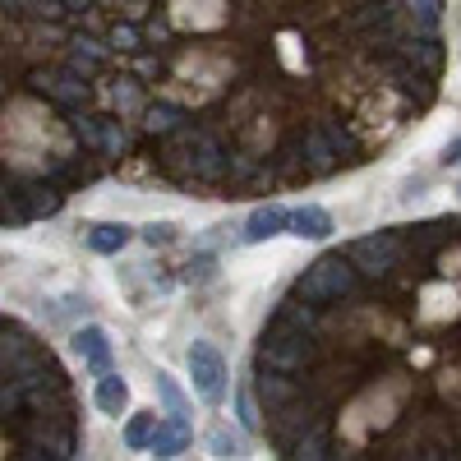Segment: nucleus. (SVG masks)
Instances as JSON below:
<instances>
[{
  "label": "nucleus",
  "mask_w": 461,
  "mask_h": 461,
  "mask_svg": "<svg viewBox=\"0 0 461 461\" xmlns=\"http://www.w3.org/2000/svg\"><path fill=\"white\" fill-rule=\"evenodd\" d=\"M254 393H258L263 411H277V406H286V402H295V397L304 393V383H300L295 374H282V369H263V365H258Z\"/></svg>",
  "instance_id": "nucleus-6"
},
{
  "label": "nucleus",
  "mask_w": 461,
  "mask_h": 461,
  "mask_svg": "<svg viewBox=\"0 0 461 461\" xmlns=\"http://www.w3.org/2000/svg\"><path fill=\"white\" fill-rule=\"evenodd\" d=\"M19 199H23L28 217H51V212H60V203H65V199L56 194V185H23Z\"/></svg>",
  "instance_id": "nucleus-17"
},
{
  "label": "nucleus",
  "mask_w": 461,
  "mask_h": 461,
  "mask_svg": "<svg viewBox=\"0 0 461 461\" xmlns=\"http://www.w3.org/2000/svg\"><path fill=\"white\" fill-rule=\"evenodd\" d=\"M360 291V273L346 254H323L319 263H310V273H300L295 295L314 300V304H332V300H351Z\"/></svg>",
  "instance_id": "nucleus-2"
},
{
  "label": "nucleus",
  "mask_w": 461,
  "mask_h": 461,
  "mask_svg": "<svg viewBox=\"0 0 461 461\" xmlns=\"http://www.w3.org/2000/svg\"><path fill=\"white\" fill-rule=\"evenodd\" d=\"M393 14H397V0H369V5L360 10V14H351V28H365V23H393Z\"/></svg>",
  "instance_id": "nucleus-25"
},
{
  "label": "nucleus",
  "mask_w": 461,
  "mask_h": 461,
  "mask_svg": "<svg viewBox=\"0 0 461 461\" xmlns=\"http://www.w3.org/2000/svg\"><path fill=\"white\" fill-rule=\"evenodd\" d=\"M319 360V346L304 328H282L267 323L263 341H258V365L263 369H282V374H310Z\"/></svg>",
  "instance_id": "nucleus-1"
},
{
  "label": "nucleus",
  "mask_w": 461,
  "mask_h": 461,
  "mask_svg": "<svg viewBox=\"0 0 461 461\" xmlns=\"http://www.w3.org/2000/svg\"><path fill=\"white\" fill-rule=\"evenodd\" d=\"M456 194H461V185H456Z\"/></svg>",
  "instance_id": "nucleus-35"
},
{
  "label": "nucleus",
  "mask_w": 461,
  "mask_h": 461,
  "mask_svg": "<svg viewBox=\"0 0 461 461\" xmlns=\"http://www.w3.org/2000/svg\"><path fill=\"white\" fill-rule=\"evenodd\" d=\"M300 143H304V158H310V171H314V176H328V171L337 167V148L328 143V134H323V130L304 134Z\"/></svg>",
  "instance_id": "nucleus-18"
},
{
  "label": "nucleus",
  "mask_w": 461,
  "mask_h": 461,
  "mask_svg": "<svg viewBox=\"0 0 461 461\" xmlns=\"http://www.w3.org/2000/svg\"><path fill=\"white\" fill-rule=\"evenodd\" d=\"M130 240H134V226H125V221H97L88 230V249L93 254H121Z\"/></svg>",
  "instance_id": "nucleus-12"
},
{
  "label": "nucleus",
  "mask_w": 461,
  "mask_h": 461,
  "mask_svg": "<svg viewBox=\"0 0 461 461\" xmlns=\"http://www.w3.org/2000/svg\"><path fill=\"white\" fill-rule=\"evenodd\" d=\"M346 258L356 263V273H360V277H383V273H393L397 258H402V236H397V230H378V236L351 240Z\"/></svg>",
  "instance_id": "nucleus-3"
},
{
  "label": "nucleus",
  "mask_w": 461,
  "mask_h": 461,
  "mask_svg": "<svg viewBox=\"0 0 461 461\" xmlns=\"http://www.w3.org/2000/svg\"><path fill=\"white\" fill-rule=\"evenodd\" d=\"M406 60L415 69H425V74H438L443 69V42H438L434 32H415V42L406 47Z\"/></svg>",
  "instance_id": "nucleus-16"
},
{
  "label": "nucleus",
  "mask_w": 461,
  "mask_h": 461,
  "mask_svg": "<svg viewBox=\"0 0 461 461\" xmlns=\"http://www.w3.org/2000/svg\"><path fill=\"white\" fill-rule=\"evenodd\" d=\"M411 19H415V32H434L443 19V0H411Z\"/></svg>",
  "instance_id": "nucleus-24"
},
{
  "label": "nucleus",
  "mask_w": 461,
  "mask_h": 461,
  "mask_svg": "<svg viewBox=\"0 0 461 461\" xmlns=\"http://www.w3.org/2000/svg\"><path fill=\"white\" fill-rule=\"evenodd\" d=\"M143 130L148 134H180L185 130V111L180 106H167V102L162 106H148L143 111Z\"/></svg>",
  "instance_id": "nucleus-19"
},
{
  "label": "nucleus",
  "mask_w": 461,
  "mask_h": 461,
  "mask_svg": "<svg viewBox=\"0 0 461 461\" xmlns=\"http://www.w3.org/2000/svg\"><path fill=\"white\" fill-rule=\"evenodd\" d=\"M158 397L167 402V415H171V420H189V402H185V393L176 388L171 374H158Z\"/></svg>",
  "instance_id": "nucleus-22"
},
{
  "label": "nucleus",
  "mask_w": 461,
  "mask_h": 461,
  "mask_svg": "<svg viewBox=\"0 0 461 461\" xmlns=\"http://www.w3.org/2000/svg\"><path fill=\"white\" fill-rule=\"evenodd\" d=\"M208 447H212V456H236V452H240V438L230 434L226 425H217V429L208 434Z\"/></svg>",
  "instance_id": "nucleus-26"
},
{
  "label": "nucleus",
  "mask_w": 461,
  "mask_h": 461,
  "mask_svg": "<svg viewBox=\"0 0 461 461\" xmlns=\"http://www.w3.org/2000/svg\"><path fill=\"white\" fill-rule=\"evenodd\" d=\"M32 84L42 93H51L56 102H65V106L88 102V79L79 69H47V74H32Z\"/></svg>",
  "instance_id": "nucleus-7"
},
{
  "label": "nucleus",
  "mask_w": 461,
  "mask_h": 461,
  "mask_svg": "<svg viewBox=\"0 0 461 461\" xmlns=\"http://www.w3.org/2000/svg\"><path fill=\"white\" fill-rule=\"evenodd\" d=\"M286 447V456H300V461H319V456H332V438H328V420L319 415V420H310L295 438H286L282 443Z\"/></svg>",
  "instance_id": "nucleus-10"
},
{
  "label": "nucleus",
  "mask_w": 461,
  "mask_h": 461,
  "mask_svg": "<svg viewBox=\"0 0 461 461\" xmlns=\"http://www.w3.org/2000/svg\"><path fill=\"white\" fill-rule=\"evenodd\" d=\"M143 240L148 245H171L176 240V226L171 221H152V226H143Z\"/></svg>",
  "instance_id": "nucleus-28"
},
{
  "label": "nucleus",
  "mask_w": 461,
  "mask_h": 461,
  "mask_svg": "<svg viewBox=\"0 0 461 461\" xmlns=\"http://www.w3.org/2000/svg\"><path fill=\"white\" fill-rule=\"evenodd\" d=\"M0 323H5V319H0Z\"/></svg>",
  "instance_id": "nucleus-36"
},
{
  "label": "nucleus",
  "mask_w": 461,
  "mask_h": 461,
  "mask_svg": "<svg viewBox=\"0 0 461 461\" xmlns=\"http://www.w3.org/2000/svg\"><path fill=\"white\" fill-rule=\"evenodd\" d=\"M189 374H194V388L208 406H221L226 397V360L212 341H194L189 346Z\"/></svg>",
  "instance_id": "nucleus-4"
},
{
  "label": "nucleus",
  "mask_w": 461,
  "mask_h": 461,
  "mask_svg": "<svg viewBox=\"0 0 461 461\" xmlns=\"http://www.w3.org/2000/svg\"><path fill=\"white\" fill-rule=\"evenodd\" d=\"M286 230H291V236H300V240H328V236H332V212L304 203V208L291 212V226H286Z\"/></svg>",
  "instance_id": "nucleus-11"
},
{
  "label": "nucleus",
  "mask_w": 461,
  "mask_h": 461,
  "mask_svg": "<svg viewBox=\"0 0 461 461\" xmlns=\"http://www.w3.org/2000/svg\"><path fill=\"white\" fill-rule=\"evenodd\" d=\"M323 134H328V143L337 148V158H351V152H356V143H351V134H346V130H337V125H323Z\"/></svg>",
  "instance_id": "nucleus-29"
},
{
  "label": "nucleus",
  "mask_w": 461,
  "mask_h": 461,
  "mask_svg": "<svg viewBox=\"0 0 461 461\" xmlns=\"http://www.w3.org/2000/svg\"><path fill=\"white\" fill-rule=\"evenodd\" d=\"M69 346H74V356H79L93 374H106L111 369V337H106V328L88 323V328H79V332L69 337Z\"/></svg>",
  "instance_id": "nucleus-8"
},
{
  "label": "nucleus",
  "mask_w": 461,
  "mask_h": 461,
  "mask_svg": "<svg viewBox=\"0 0 461 461\" xmlns=\"http://www.w3.org/2000/svg\"><path fill=\"white\" fill-rule=\"evenodd\" d=\"M111 97L121 102V111H134V106H139V93H134V84H130V79L115 84V88H111Z\"/></svg>",
  "instance_id": "nucleus-30"
},
{
  "label": "nucleus",
  "mask_w": 461,
  "mask_h": 461,
  "mask_svg": "<svg viewBox=\"0 0 461 461\" xmlns=\"http://www.w3.org/2000/svg\"><path fill=\"white\" fill-rule=\"evenodd\" d=\"M438 162H443V167H456V162H461V139H452V143L443 148V158H438Z\"/></svg>",
  "instance_id": "nucleus-33"
},
{
  "label": "nucleus",
  "mask_w": 461,
  "mask_h": 461,
  "mask_svg": "<svg viewBox=\"0 0 461 461\" xmlns=\"http://www.w3.org/2000/svg\"><path fill=\"white\" fill-rule=\"evenodd\" d=\"M97 125H102V152L106 158H121V152L130 148V134L121 121H111V115H97Z\"/></svg>",
  "instance_id": "nucleus-21"
},
{
  "label": "nucleus",
  "mask_w": 461,
  "mask_h": 461,
  "mask_svg": "<svg viewBox=\"0 0 461 461\" xmlns=\"http://www.w3.org/2000/svg\"><path fill=\"white\" fill-rule=\"evenodd\" d=\"M93 402H97V411H106V415H121L125 406H130V383L121 378V374H97V393H93Z\"/></svg>",
  "instance_id": "nucleus-13"
},
{
  "label": "nucleus",
  "mask_w": 461,
  "mask_h": 461,
  "mask_svg": "<svg viewBox=\"0 0 461 461\" xmlns=\"http://www.w3.org/2000/svg\"><path fill=\"white\" fill-rule=\"evenodd\" d=\"M314 319H319V304L304 300V295H286V300L277 304V314H273V323H282V328H304V332L314 328Z\"/></svg>",
  "instance_id": "nucleus-15"
},
{
  "label": "nucleus",
  "mask_w": 461,
  "mask_h": 461,
  "mask_svg": "<svg viewBox=\"0 0 461 461\" xmlns=\"http://www.w3.org/2000/svg\"><path fill=\"white\" fill-rule=\"evenodd\" d=\"M28 411V388L19 378H0V420H14Z\"/></svg>",
  "instance_id": "nucleus-20"
},
{
  "label": "nucleus",
  "mask_w": 461,
  "mask_h": 461,
  "mask_svg": "<svg viewBox=\"0 0 461 461\" xmlns=\"http://www.w3.org/2000/svg\"><path fill=\"white\" fill-rule=\"evenodd\" d=\"M148 447L158 456H180L189 447V420H167V425H158L152 438H148Z\"/></svg>",
  "instance_id": "nucleus-14"
},
{
  "label": "nucleus",
  "mask_w": 461,
  "mask_h": 461,
  "mask_svg": "<svg viewBox=\"0 0 461 461\" xmlns=\"http://www.w3.org/2000/svg\"><path fill=\"white\" fill-rule=\"evenodd\" d=\"M189 167H194V180H208V185H217L221 176H226V148L208 134V130H189Z\"/></svg>",
  "instance_id": "nucleus-5"
},
{
  "label": "nucleus",
  "mask_w": 461,
  "mask_h": 461,
  "mask_svg": "<svg viewBox=\"0 0 461 461\" xmlns=\"http://www.w3.org/2000/svg\"><path fill=\"white\" fill-rule=\"evenodd\" d=\"M286 226H291V208L267 203V208H254V212H249V221H245V230H240V240H245V245H263V240L282 236Z\"/></svg>",
  "instance_id": "nucleus-9"
},
{
  "label": "nucleus",
  "mask_w": 461,
  "mask_h": 461,
  "mask_svg": "<svg viewBox=\"0 0 461 461\" xmlns=\"http://www.w3.org/2000/svg\"><path fill=\"white\" fill-rule=\"evenodd\" d=\"M111 42L121 47V51H139V28H130V23H125V28H115V32H111Z\"/></svg>",
  "instance_id": "nucleus-31"
},
{
  "label": "nucleus",
  "mask_w": 461,
  "mask_h": 461,
  "mask_svg": "<svg viewBox=\"0 0 461 461\" xmlns=\"http://www.w3.org/2000/svg\"><path fill=\"white\" fill-rule=\"evenodd\" d=\"M236 415H240V429H258V415H254V406H249L245 393H236Z\"/></svg>",
  "instance_id": "nucleus-32"
},
{
  "label": "nucleus",
  "mask_w": 461,
  "mask_h": 461,
  "mask_svg": "<svg viewBox=\"0 0 461 461\" xmlns=\"http://www.w3.org/2000/svg\"><path fill=\"white\" fill-rule=\"evenodd\" d=\"M74 134H79L88 148L102 152V125H97V115H88V121H74Z\"/></svg>",
  "instance_id": "nucleus-27"
},
{
  "label": "nucleus",
  "mask_w": 461,
  "mask_h": 461,
  "mask_svg": "<svg viewBox=\"0 0 461 461\" xmlns=\"http://www.w3.org/2000/svg\"><path fill=\"white\" fill-rule=\"evenodd\" d=\"M69 10H93V0H65Z\"/></svg>",
  "instance_id": "nucleus-34"
},
{
  "label": "nucleus",
  "mask_w": 461,
  "mask_h": 461,
  "mask_svg": "<svg viewBox=\"0 0 461 461\" xmlns=\"http://www.w3.org/2000/svg\"><path fill=\"white\" fill-rule=\"evenodd\" d=\"M152 429H158V415L152 411H143V415H134L130 425H125V447H148V438H152Z\"/></svg>",
  "instance_id": "nucleus-23"
}]
</instances>
